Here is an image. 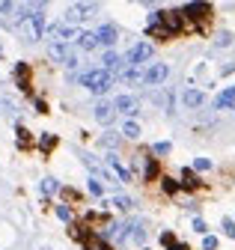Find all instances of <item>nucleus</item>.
<instances>
[{"instance_id":"13","label":"nucleus","mask_w":235,"mask_h":250,"mask_svg":"<svg viewBox=\"0 0 235 250\" xmlns=\"http://www.w3.org/2000/svg\"><path fill=\"white\" fill-rule=\"evenodd\" d=\"M12 78H15V83L24 89V92H30V66L27 62H15V69H12Z\"/></svg>"},{"instance_id":"10","label":"nucleus","mask_w":235,"mask_h":250,"mask_svg":"<svg viewBox=\"0 0 235 250\" xmlns=\"http://www.w3.org/2000/svg\"><path fill=\"white\" fill-rule=\"evenodd\" d=\"M113 107H116V113H125V116H134L137 110H140V102H137V96H116L113 99Z\"/></svg>"},{"instance_id":"40","label":"nucleus","mask_w":235,"mask_h":250,"mask_svg":"<svg viewBox=\"0 0 235 250\" xmlns=\"http://www.w3.org/2000/svg\"><path fill=\"white\" fill-rule=\"evenodd\" d=\"M6 113H15V104L9 99H0V116H6Z\"/></svg>"},{"instance_id":"23","label":"nucleus","mask_w":235,"mask_h":250,"mask_svg":"<svg viewBox=\"0 0 235 250\" xmlns=\"http://www.w3.org/2000/svg\"><path fill=\"white\" fill-rule=\"evenodd\" d=\"M15 143H18V149H21V152L33 149V137H30V131H27L24 125H18V128H15Z\"/></svg>"},{"instance_id":"9","label":"nucleus","mask_w":235,"mask_h":250,"mask_svg":"<svg viewBox=\"0 0 235 250\" xmlns=\"http://www.w3.org/2000/svg\"><path fill=\"white\" fill-rule=\"evenodd\" d=\"M48 36H51V42H69V39H78L75 27H72V24H66V21L51 24V27H48Z\"/></svg>"},{"instance_id":"42","label":"nucleus","mask_w":235,"mask_h":250,"mask_svg":"<svg viewBox=\"0 0 235 250\" xmlns=\"http://www.w3.org/2000/svg\"><path fill=\"white\" fill-rule=\"evenodd\" d=\"M51 0H30V9H45Z\"/></svg>"},{"instance_id":"17","label":"nucleus","mask_w":235,"mask_h":250,"mask_svg":"<svg viewBox=\"0 0 235 250\" xmlns=\"http://www.w3.org/2000/svg\"><path fill=\"white\" fill-rule=\"evenodd\" d=\"M96 36H98V42H101L104 48H110V45H116V39H119V30H116L113 24H101V27L96 30Z\"/></svg>"},{"instance_id":"22","label":"nucleus","mask_w":235,"mask_h":250,"mask_svg":"<svg viewBox=\"0 0 235 250\" xmlns=\"http://www.w3.org/2000/svg\"><path fill=\"white\" fill-rule=\"evenodd\" d=\"M75 42H78V48H80V51H96V48L101 45V42H98V36H96V33H90V30L78 33V39H75Z\"/></svg>"},{"instance_id":"34","label":"nucleus","mask_w":235,"mask_h":250,"mask_svg":"<svg viewBox=\"0 0 235 250\" xmlns=\"http://www.w3.org/2000/svg\"><path fill=\"white\" fill-rule=\"evenodd\" d=\"M232 39H235V36L229 33V30H220L217 39H215V45H217V48H229V45H232Z\"/></svg>"},{"instance_id":"3","label":"nucleus","mask_w":235,"mask_h":250,"mask_svg":"<svg viewBox=\"0 0 235 250\" xmlns=\"http://www.w3.org/2000/svg\"><path fill=\"white\" fill-rule=\"evenodd\" d=\"M161 21H164V27L170 30L173 36H179L182 30L188 27V18H185L182 9H161Z\"/></svg>"},{"instance_id":"12","label":"nucleus","mask_w":235,"mask_h":250,"mask_svg":"<svg viewBox=\"0 0 235 250\" xmlns=\"http://www.w3.org/2000/svg\"><path fill=\"white\" fill-rule=\"evenodd\" d=\"M202 102H205V92H202V89H196V86H188V89L182 92V104H185V107H191V110L202 107Z\"/></svg>"},{"instance_id":"35","label":"nucleus","mask_w":235,"mask_h":250,"mask_svg":"<svg viewBox=\"0 0 235 250\" xmlns=\"http://www.w3.org/2000/svg\"><path fill=\"white\" fill-rule=\"evenodd\" d=\"M170 143L167 140H158V143H152V155H158V158H164V155H170Z\"/></svg>"},{"instance_id":"19","label":"nucleus","mask_w":235,"mask_h":250,"mask_svg":"<svg viewBox=\"0 0 235 250\" xmlns=\"http://www.w3.org/2000/svg\"><path fill=\"white\" fill-rule=\"evenodd\" d=\"M215 110H235V83L226 86L220 96L215 99Z\"/></svg>"},{"instance_id":"1","label":"nucleus","mask_w":235,"mask_h":250,"mask_svg":"<svg viewBox=\"0 0 235 250\" xmlns=\"http://www.w3.org/2000/svg\"><path fill=\"white\" fill-rule=\"evenodd\" d=\"M80 86H86L93 96H104V92L113 86V75L107 69H90L80 75Z\"/></svg>"},{"instance_id":"25","label":"nucleus","mask_w":235,"mask_h":250,"mask_svg":"<svg viewBox=\"0 0 235 250\" xmlns=\"http://www.w3.org/2000/svg\"><path fill=\"white\" fill-rule=\"evenodd\" d=\"M119 78H122L125 83H140V81H143V72H140V66H125V69L119 72Z\"/></svg>"},{"instance_id":"39","label":"nucleus","mask_w":235,"mask_h":250,"mask_svg":"<svg viewBox=\"0 0 235 250\" xmlns=\"http://www.w3.org/2000/svg\"><path fill=\"white\" fill-rule=\"evenodd\" d=\"M194 170H196V173L212 170V161H209V158H196V161H194Z\"/></svg>"},{"instance_id":"8","label":"nucleus","mask_w":235,"mask_h":250,"mask_svg":"<svg viewBox=\"0 0 235 250\" xmlns=\"http://www.w3.org/2000/svg\"><path fill=\"white\" fill-rule=\"evenodd\" d=\"M167 78H170V66H167V62H152V66L143 72V83H149V86H161Z\"/></svg>"},{"instance_id":"5","label":"nucleus","mask_w":235,"mask_h":250,"mask_svg":"<svg viewBox=\"0 0 235 250\" xmlns=\"http://www.w3.org/2000/svg\"><path fill=\"white\" fill-rule=\"evenodd\" d=\"M152 54H155V48H152L149 42H137V45H131L128 54H125V66H140V62L152 60Z\"/></svg>"},{"instance_id":"46","label":"nucleus","mask_w":235,"mask_h":250,"mask_svg":"<svg viewBox=\"0 0 235 250\" xmlns=\"http://www.w3.org/2000/svg\"><path fill=\"white\" fill-rule=\"evenodd\" d=\"M143 250H152V247H143Z\"/></svg>"},{"instance_id":"24","label":"nucleus","mask_w":235,"mask_h":250,"mask_svg":"<svg viewBox=\"0 0 235 250\" xmlns=\"http://www.w3.org/2000/svg\"><path fill=\"white\" fill-rule=\"evenodd\" d=\"M161 191L167 194V197H176L182 191V182H176L173 176H161Z\"/></svg>"},{"instance_id":"45","label":"nucleus","mask_w":235,"mask_h":250,"mask_svg":"<svg viewBox=\"0 0 235 250\" xmlns=\"http://www.w3.org/2000/svg\"><path fill=\"white\" fill-rule=\"evenodd\" d=\"M140 3H146V6H152V3H158V0H140Z\"/></svg>"},{"instance_id":"38","label":"nucleus","mask_w":235,"mask_h":250,"mask_svg":"<svg viewBox=\"0 0 235 250\" xmlns=\"http://www.w3.org/2000/svg\"><path fill=\"white\" fill-rule=\"evenodd\" d=\"M176 241H179V238H176V232H170V229L161 232V247H164V250H167L170 244H176Z\"/></svg>"},{"instance_id":"4","label":"nucleus","mask_w":235,"mask_h":250,"mask_svg":"<svg viewBox=\"0 0 235 250\" xmlns=\"http://www.w3.org/2000/svg\"><path fill=\"white\" fill-rule=\"evenodd\" d=\"M96 12H98V9H96L93 3H75V6H69V9H66L63 21L75 27V24H80V21H90V18H93Z\"/></svg>"},{"instance_id":"15","label":"nucleus","mask_w":235,"mask_h":250,"mask_svg":"<svg viewBox=\"0 0 235 250\" xmlns=\"http://www.w3.org/2000/svg\"><path fill=\"white\" fill-rule=\"evenodd\" d=\"M125 66V57H119L116 51H104V57H101V69H107L110 75H116Z\"/></svg>"},{"instance_id":"36","label":"nucleus","mask_w":235,"mask_h":250,"mask_svg":"<svg viewBox=\"0 0 235 250\" xmlns=\"http://www.w3.org/2000/svg\"><path fill=\"white\" fill-rule=\"evenodd\" d=\"M191 229H194L196 235H209V224H205L202 217H194V221H191Z\"/></svg>"},{"instance_id":"28","label":"nucleus","mask_w":235,"mask_h":250,"mask_svg":"<svg viewBox=\"0 0 235 250\" xmlns=\"http://www.w3.org/2000/svg\"><path fill=\"white\" fill-rule=\"evenodd\" d=\"M122 137H125V140H137V137H140V125H137L134 119H125V125H122Z\"/></svg>"},{"instance_id":"27","label":"nucleus","mask_w":235,"mask_h":250,"mask_svg":"<svg viewBox=\"0 0 235 250\" xmlns=\"http://www.w3.org/2000/svg\"><path fill=\"white\" fill-rule=\"evenodd\" d=\"M39 191H42L45 197H51V194L60 191V182H57L54 176H45V179H42V185H39Z\"/></svg>"},{"instance_id":"44","label":"nucleus","mask_w":235,"mask_h":250,"mask_svg":"<svg viewBox=\"0 0 235 250\" xmlns=\"http://www.w3.org/2000/svg\"><path fill=\"white\" fill-rule=\"evenodd\" d=\"M36 110H39V113H48V104H45L42 99H36Z\"/></svg>"},{"instance_id":"20","label":"nucleus","mask_w":235,"mask_h":250,"mask_svg":"<svg viewBox=\"0 0 235 250\" xmlns=\"http://www.w3.org/2000/svg\"><path fill=\"white\" fill-rule=\"evenodd\" d=\"M48 57H51L54 62H66V60L72 57V51H69L66 42H51V45H48Z\"/></svg>"},{"instance_id":"18","label":"nucleus","mask_w":235,"mask_h":250,"mask_svg":"<svg viewBox=\"0 0 235 250\" xmlns=\"http://www.w3.org/2000/svg\"><path fill=\"white\" fill-rule=\"evenodd\" d=\"M179 182H182L185 191H199V188H202V179L196 176V170H194V167H185V170H182V176H179Z\"/></svg>"},{"instance_id":"26","label":"nucleus","mask_w":235,"mask_h":250,"mask_svg":"<svg viewBox=\"0 0 235 250\" xmlns=\"http://www.w3.org/2000/svg\"><path fill=\"white\" fill-rule=\"evenodd\" d=\"M110 206H113V208H119V211H131V208H134V200L125 197V194H116V197L110 200Z\"/></svg>"},{"instance_id":"6","label":"nucleus","mask_w":235,"mask_h":250,"mask_svg":"<svg viewBox=\"0 0 235 250\" xmlns=\"http://www.w3.org/2000/svg\"><path fill=\"white\" fill-rule=\"evenodd\" d=\"M146 33H149L152 39H158V42H170L173 39V33L164 27V21H161V12H152L149 15V21H146Z\"/></svg>"},{"instance_id":"7","label":"nucleus","mask_w":235,"mask_h":250,"mask_svg":"<svg viewBox=\"0 0 235 250\" xmlns=\"http://www.w3.org/2000/svg\"><path fill=\"white\" fill-rule=\"evenodd\" d=\"M143 164V170H140V179L143 182H155L158 176H161V167H158V158H143V155H134V170Z\"/></svg>"},{"instance_id":"30","label":"nucleus","mask_w":235,"mask_h":250,"mask_svg":"<svg viewBox=\"0 0 235 250\" xmlns=\"http://www.w3.org/2000/svg\"><path fill=\"white\" fill-rule=\"evenodd\" d=\"M57 211V217H60V221H66V224H75V211H72V206L69 203H60L54 208Z\"/></svg>"},{"instance_id":"41","label":"nucleus","mask_w":235,"mask_h":250,"mask_svg":"<svg viewBox=\"0 0 235 250\" xmlns=\"http://www.w3.org/2000/svg\"><path fill=\"white\" fill-rule=\"evenodd\" d=\"M60 191H63V197H66V203H78V200H80V194L72 191V188H60Z\"/></svg>"},{"instance_id":"16","label":"nucleus","mask_w":235,"mask_h":250,"mask_svg":"<svg viewBox=\"0 0 235 250\" xmlns=\"http://www.w3.org/2000/svg\"><path fill=\"white\" fill-rule=\"evenodd\" d=\"M93 116H96V122L110 125V122H113V116H116V107H113V104H107V102H98V104L93 107Z\"/></svg>"},{"instance_id":"2","label":"nucleus","mask_w":235,"mask_h":250,"mask_svg":"<svg viewBox=\"0 0 235 250\" xmlns=\"http://www.w3.org/2000/svg\"><path fill=\"white\" fill-rule=\"evenodd\" d=\"M182 12H185L188 24H191L194 30H199L205 21H209V18L215 15V9H212L209 0H191V3H185V6H182Z\"/></svg>"},{"instance_id":"29","label":"nucleus","mask_w":235,"mask_h":250,"mask_svg":"<svg viewBox=\"0 0 235 250\" xmlns=\"http://www.w3.org/2000/svg\"><path fill=\"white\" fill-rule=\"evenodd\" d=\"M54 146H57V134H42V137H39V152H42V155H51Z\"/></svg>"},{"instance_id":"11","label":"nucleus","mask_w":235,"mask_h":250,"mask_svg":"<svg viewBox=\"0 0 235 250\" xmlns=\"http://www.w3.org/2000/svg\"><path fill=\"white\" fill-rule=\"evenodd\" d=\"M80 247H83V250H113V244H110L101 232H93V229H90V235L80 241Z\"/></svg>"},{"instance_id":"31","label":"nucleus","mask_w":235,"mask_h":250,"mask_svg":"<svg viewBox=\"0 0 235 250\" xmlns=\"http://www.w3.org/2000/svg\"><path fill=\"white\" fill-rule=\"evenodd\" d=\"M119 137H122V134H113V131H107V134H104V137H101L98 143H101L104 149H110V152H116V146H119Z\"/></svg>"},{"instance_id":"21","label":"nucleus","mask_w":235,"mask_h":250,"mask_svg":"<svg viewBox=\"0 0 235 250\" xmlns=\"http://www.w3.org/2000/svg\"><path fill=\"white\" fill-rule=\"evenodd\" d=\"M15 12H18L15 0H0V21H3V27H12V21H15Z\"/></svg>"},{"instance_id":"32","label":"nucleus","mask_w":235,"mask_h":250,"mask_svg":"<svg viewBox=\"0 0 235 250\" xmlns=\"http://www.w3.org/2000/svg\"><path fill=\"white\" fill-rule=\"evenodd\" d=\"M220 229H223V235H226L229 241H235V217H223V221H220Z\"/></svg>"},{"instance_id":"37","label":"nucleus","mask_w":235,"mask_h":250,"mask_svg":"<svg viewBox=\"0 0 235 250\" xmlns=\"http://www.w3.org/2000/svg\"><path fill=\"white\" fill-rule=\"evenodd\" d=\"M86 188H90L93 197H101V194H104V185H101L98 179H90V182H86Z\"/></svg>"},{"instance_id":"33","label":"nucleus","mask_w":235,"mask_h":250,"mask_svg":"<svg viewBox=\"0 0 235 250\" xmlns=\"http://www.w3.org/2000/svg\"><path fill=\"white\" fill-rule=\"evenodd\" d=\"M199 247H202V250H217V247H220V238L209 232V235H202V241H199Z\"/></svg>"},{"instance_id":"43","label":"nucleus","mask_w":235,"mask_h":250,"mask_svg":"<svg viewBox=\"0 0 235 250\" xmlns=\"http://www.w3.org/2000/svg\"><path fill=\"white\" fill-rule=\"evenodd\" d=\"M167 250H191V247H188V244H185V241H176V244H170V247H167Z\"/></svg>"},{"instance_id":"14","label":"nucleus","mask_w":235,"mask_h":250,"mask_svg":"<svg viewBox=\"0 0 235 250\" xmlns=\"http://www.w3.org/2000/svg\"><path fill=\"white\" fill-rule=\"evenodd\" d=\"M107 167L116 173V179H119V182H131V179H134V173H131L128 167H122V161L116 158V152H110V155H107Z\"/></svg>"}]
</instances>
